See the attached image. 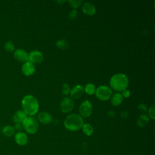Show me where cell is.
Wrapping results in <instances>:
<instances>
[{
  "label": "cell",
  "mask_w": 155,
  "mask_h": 155,
  "mask_svg": "<svg viewBox=\"0 0 155 155\" xmlns=\"http://www.w3.org/2000/svg\"><path fill=\"white\" fill-rule=\"evenodd\" d=\"M56 45L57 47L61 50H66L69 48L70 44L65 39H59L56 41Z\"/></svg>",
  "instance_id": "obj_21"
},
{
  "label": "cell",
  "mask_w": 155,
  "mask_h": 155,
  "mask_svg": "<svg viewBox=\"0 0 155 155\" xmlns=\"http://www.w3.org/2000/svg\"><path fill=\"white\" fill-rule=\"evenodd\" d=\"M79 111L80 115L84 117H88L92 114L93 105L88 100H85L83 101L79 108Z\"/></svg>",
  "instance_id": "obj_6"
},
{
  "label": "cell",
  "mask_w": 155,
  "mask_h": 155,
  "mask_svg": "<svg viewBox=\"0 0 155 155\" xmlns=\"http://www.w3.org/2000/svg\"><path fill=\"white\" fill-rule=\"evenodd\" d=\"M96 90V88L95 85L91 83H88L84 87L85 92L89 95H92V94H94Z\"/></svg>",
  "instance_id": "obj_20"
},
{
  "label": "cell",
  "mask_w": 155,
  "mask_h": 155,
  "mask_svg": "<svg viewBox=\"0 0 155 155\" xmlns=\"http://www.w3.org/2000/svg\"><path fill=\"white\" fill-rule=\"evenodd\" d=\"M22 111L28 116L35 115L39 110V102L38 99L33 95L25 96L21 102Z\"/></svg>",
  "instance_id": "obj_1"
},
{
  "label": "cell",
  "mask_w": 155,
  "mask_h": 155,
  "mask_svg": "<svg viewBox=\"0 0 155 155\" xmlns=\"http://www.w3.org/2000/svg\"><path fill=\"white\" fill-rule=\"evenodd\" d=\"M107 114H108V116L109 117H114L115 116V113H114V112L113 111H109L108 112Z\"/></svg>",
  "instance_id": "obj_31"
},
{
  "label": "cell",
  "mask_w": 155,
  "mask_h": 155,
  "mask_svg": "<svg viewBox=\"0 0 155 155\" xmlns=\"http://www.w3.org/2000/svg\"><path fill=\"white\" fill-rule=\"evenodd\" d=\"M149 121V117L146 114H141L137 118L136 121V124L139 127H145Z\"/></svg>",
  "instance_id": "obj_17"
},
{
  "label": "cell",
  "mask_w": 155,
  "mask_h": 155,
  "mask_svg": "<svg viewBox=\"0 0 155 155\" xmlns=\"http://www.w3.org/2000/svg\"><path fill=\"white\" fill-rule=\"evenodd\" d=\"M22 72L25 76H31L35 71V67L33 64L29 61L24 62L22 65Z\"/></svg>",
  "instance_id": "obj_9"
},
{
  "label": "cell",
  "mask_w": 155,
  "mask_h": 155,
  "mask_svg": "<svg viewBox=\"0 0 155 155\" xmlns=\"http://www.w3.org/2000/svg\"><path fill=\"white\" fill-rule=\"evenodd\" d=\"M15 130L18 131V132H20L22 128H23V125L22 124V123H16L14 127Z\"/></svg>",
  "instance_id": "obj_29"
},
{
  "label": "cell",
  "mask_w": 155,
  "mask_h": 155,
  "mask_svg": "<svg viewBox=\"0 0 155 155\" xmlns=\"http://www.w3.org/2000/svg\"><path fill=\"white\" fill-rule=\"evenodd\" d=\"M70 86L68 84L64 83L62 86V93L64 95H68V93H70Z\"/></svg>",
  "instance_id": "obj_24"
},
{
  "label": "cell",
  "mask_w": 155,
  "mask_h": 155,
  "mask_svg": "<svg viewBox=\"0 0 155 155\" xmlns=\"http://www.w3.org/2000/svg\"><path fill=\"white\" fill-rule=\"evenodd\" d=\"M111 87L117 91H122L127 89L129 84L127 76L123 73H117L111 76L110 80Z\"/></svg>",
  "instance_id": "obj_3"
},
{
  "label": "cell",
  "mask_w": 155,
  "mask_h": 155,
  "mask_svg": "<svg viewBox=\"0 0 155 155\" xmlns=\"http://www.w3.org/2000/svg\"><path fill=\"white\" fill-rule=\"evenodd\" d=\"M122 96H123V97H125V98H128L130 97V91L128 89H125L123 91H122V93H121Z\"/></svg>",
  "instance_id": "obj_28"
},
{
  "label": "cell",
  "mask_w": 155,
  "mask_h": 155,
  "mask_svg": "<svg viewBox=\"0 0 155 155\" xmlns=\"http://www.w3.org/2000/svg\"><path fill=\"white\" fill-rule=\"evenodd\" d=\"M44 59L43 54L39 50H33L28 54V61L32 64H39Z\"/></svg>",
  "instance_id": "obj_8"
},
{
  "label": "cell",
  "mask_w": 155,
  "mask_h": 155,
  "mask_svg": "<svg viewBox=\"0 0 155 155\" xmlns=\"http://www.w3.org/2000/svg\"><path fill=\"white\" fill-rule=\"evenodd\" d=\"M138 110L142 113H145L147 111V107L145 104H140L138 105Z\"/></svg>",
  "instance_id": "obj_27"
},
{
  "label": "cell",
  "mask_w": 155,
  "mask_h": 155,
  "mask_svg": "<svg viewBox=\"0 0 155 155\" xmlns=\"http://www.w3.org/2000/svg\"><path fill=\"white\" fill-rule=\"evenodd\" d=\"M82 128L83 133L87 136H91L93 133V128L90 124H84Z\"/></svg>",
  "instance_id": "obj_19"
},
{
  "label": "cell",
  "mask_w": 155,
  "mask_h": 155,
  "mask_svg": "<svg viewBox=\"0 0 155 155\" xmlns=\"http://www.w3.org/2000/svg\"><path fill=\"white\" fill-rule=\"evenodd\" d=\"M111 89L107 85L99 86L95 91L96 96L101 101H106L110 98L112 94Z\"/></svg>",
  "instance_id": "obj_5"
},
{
  "label": "cell",
  "mask_w": 155,
  "mask_h": 155,
  "mask_svg": "<svg viewBox=\"0 0 155 155\" xmlns=\"http://www.w3.org/2000/svg\"><path fill=\"white\" fill-rule=\"evenodd\" d=\"M74 107L73 100L68 97H64L61 102L60 109L62 113H67L70 112Z\"/></svg>",
  "instance_id": "obj_7"
},
{
  "label": "cell",
  "mask_w": 155,
  "mask_h": 155,
  "mask_svg": "<svg viewBox=\"0 0 155 155\" xmlns=\"http://www.w3.org/2000/svg\"><path fill=\"white\" fill-rule=\"evenodd\" d=\"M27 117V114L22 110L17 111L13 116V120L16 123H22Z\"/></svg>",
  "instance_id": "obj_15"
},
{
  "label": "cell",
  "mask_w": 155,
  "mask_h": 155,
  "mask_svg": "<svg viewBox=\"0 0 155 155\" xmlns=\"http://www.w3.org/2000/svg\"><path fill=\"white\" fill-rule=\"evenodd\" d=\"M15 130L13 127L11 125H6L2 129V134L7 137H11L15 134Z\"/></svg>",
  "instance_id": "obj_18"
},
{
  "label": "cell",
  "mask_w": 155,
  "mask_h": 155,
  "mask_svg": "<svg viewBox=\"0 0 155 155\" xmlns=\"http://www.w3.org/2000/svg\"><path fill=\"white\" fill-rule=\"evenodd\" d=\"M77 15H78V12L76 9H74V10H72L70 13H69V15H68V18L70 19H74L76 18L77 16Z\"/></svg>",
  "instance_id": "obj_26"
},
{
  "label": "cell",
  "mask_w": 155,
  "mask_h": 155,
  "mask_svg": "<svg viewBox=\"0 0 155 155\" xmlns=\"http://www.w3.org/2000/svg\"><path fill=\"white\" fill-rule=\"evenodd\" d=\"M38 119L40 122L44 124H48L53 120V117L51 114L45 111L39 113L38 115Z\"/></svg>",
  "instance_id": "obj_14"
},
{
  "label": "cell",
  "mask_w": 155,
  "mask_h": 155,
  "mask_svg": "<svg viewBox=\"0 0 155 155\" xmlns=\"http://www.w3.org/2000/svg\"><path fill=\"white\" fill-rule=\"evenodd\" d=\"M28 54L23 49H17L14 53V58L16 60L21 62H25L28 61Z\"/></svg>",
  "instance_id": "obj_10"
},
{
  "label": "cell",
  "mask_w": 155,
  "mask_h": 155,
  "mask_svg": "<svg viewBox=\"0 0 155 155\" xmlns=\"http://www.w3.org/2000/svg\"><path fill=\"white\" fill-rule=\"evenodd\" d=\"M4 48L5 50L8 51H13L15 50V46L12 42L11 41H7L5 43L4 45Z\"/></svg>",
  "instance_id": "obj_23"
},
{
  "label": "cell",
  "mask_w": 155,
  "mask_h": 155,
  "mask_svg": "<svg viewBox=\"0 0 155 155\" xmlns=\"http://www.w3.org/2000/svg\"><path fill=\"white\" fill-rule=\"evenodd\" d=\"M58 3H59V4H61V3H64V2H65V1H56Z\"/></svg>",
  "instance_id": "obj_32"
},
{
  "label": "cell",
  "mask_w": 155,
  "mask_h": 155,
  "mask_svg": "<svg viewBox=\"0 0 155 155\" xmlns=\"http://www.w3.org/2000/svg\"><path fill=\"white\" fill-rule=\"evenodd\" d=\"M120 116L122 118H127L128 116V112L127 111H123L120 113Z\"/></svg>",
  "instance_id": "obj_30"
},
{
  "label": "cell",
  "mask_w": 155,
  "mask_h": 155,
  "mask_svg": "<svg viewBox=\"0 0 155 155\" xmlns=\"http://www.w3.org/2000/svg\"><path fill=\"white\" fill-rule=\"evenodd\" d=\"M23 128L29 134H35L38 130L39 124L36 119L31 116L26 117L22 123Z\"/></svg>",
  "instance_id": "obj_4"
},
{
  "label": "cell",
  "mask_w": 155,
  "mask_h": 155,
  "mask_svg": "<svg viewBox=\"0 0 155 155\" xmlns=\"http://www.w3.org/2000/svg\"><path fill=\"white\" fill-rule=\"evenodd\" d=\"M1 127H0V133H1Z\"/></svg>",
  "instance_id": "obj_33"
},
{
  "label": "cell",
  "mask_w": 155,
  "mask_h": 155,
  "mask_svg": "<svg viewBox=\"0 0 155 155\" xmlns=\"http://www.w3.org/2000/svg\"><path fill=\"white\" fill-rule=\"evenodd\" d=\"M64 125L67 130L75 131L82 128L84 125V120L80 114L73 113L68 115L65 119Z\"/></svg>",
  "instance_id": "obj_2"
},
{
  "label": "cell",
  "mask_w": 155,
  "mask_h": 155,
  "mask_svg": "<svg viewBox=\"0 0 155 155\" xmlns=\"http://www.w3.org/2000/svg\"><path fill=\"white\" fill-rule=\"evenodd\" d=\"M154 105H152L149 108H148V115H149V117L150 118H151L152 119H154L155 118V116H154Z\"/></svg>",
  "instance_id": "obj_25"
},
{
  "label": "cell",
  "mask_w": 155,
  "mask_h": 155,
  "mask_svg": "<svg viewBox=\"0 0 155 155\" xmlns=\"http://www.w3.org/2000/svg\"><path fill=\"white\" fill-rule=\"evenodd\" d=\"M123 99L124 97L120 93H115L111 97V103L113 106L117 107L122 102Z\"/></svg>",
  "instance_id": "obj_16"
},
{
  "label": "cell",
  "mask_w": 155,
  "mask_h": 155,
  "mask_svg": "<svg viewBox=\"0 0 155 155\" xmlns=\"http://www.w3.org/2000/svg\"><path fill=\"white\" fill-rule=\"evenodd\" d=\"M81 9L84 14L89 16H92L94 15L96 11L95 6L90 2H86L83 4Z\"/></svg>",
  "instance_id": "obj_12"
},
{
  "label": "cell",
  "mask_w": 155,
  "mask_h": 155,
  "mask_svg": "<svg viewBox=\"0 0 155 155\" xmlns=\"http://www.w3.org/2000/svg\"><path fill=\"white\" fill-rule=\"evenodd\" d=\"M84 92V87L82 85H76L73 87L70 91V96L73 99L80 97Z\"/></svg>",
  "instance_id": "obj_11"
},
{
  "label": "cell",
  "mask_w": 155,
  "mask_h": 155,
  "mask_svg": "<svg viewBox=\"0 0 155 155\" xmlns=\"http://www.w3.org/2000/svg\"><path fill=\"white\" fill-rule=\"evenodd\" d=\"M68 2L70 4V5L74 7V8H77L79 7L81 4L82 3V0H69L68 1Z\"/></svg>",
  "instance_id": "obj_22"
},
{
  "label": "cell",
  "mask_w": 155,
  "mask_h": 155,
  "mask_svg": "<svg viewBox=\"0 0 155 155\" xmlns=\"http://www.w3.org/2000/svg\"><path fill=\"white\" fill-rule=\"evenodd\" d=\"M15 140L18 145L24 146L28 142V136L24 132H18L15 135Z\"/></svg>",
  "instance_id": "obj_13"
}]
</instances>
